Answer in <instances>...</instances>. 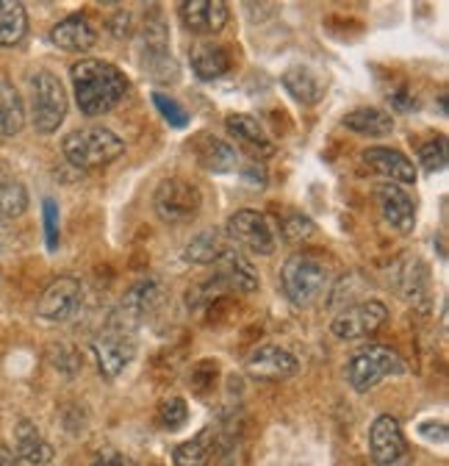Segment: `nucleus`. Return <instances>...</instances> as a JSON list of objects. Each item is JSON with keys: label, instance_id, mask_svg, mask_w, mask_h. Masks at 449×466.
<instances>
[{"label": "nucleus", "instance_id": "nucleus-11", "mask_svg": "<svg viewBox=\"0 0 449 466\" xmlns=\"http://www.w3.org/2000/svg\"><path fill=\"white\" fill-rule=\"evenodd\" d=\"M377 206L383 211V219L400 230L403 237H408V233H414L416 228V203L411 198V192L400 184H380L377 187Z\"/></svg>", "mask_w": 449, "mask_h": 466}, {"label": "nucleus", "instance_id": "nucleus-24", "mask_svg": "<svg viewBox=\"0 0 449 466\" xmlns=\"http://www.w3.org/2000/svg\"><path fill=\"white\" fill-rule=\"evenodd\" d=\"M15 447H17V455L25 458L28 463H50L53 458V447L42 439L39 428L28 420H20L17 428H15Z\"/></svg>", "mask_w": 449, "mask_h": 466}, {"label": "nucleus", "instance_id": "nucleus-31", "mask_svg": "<svg viewBox=\"0 0 449 466\" xmlns=\"http://www.w3.org/2000/svg\"><path fill=\"white\" fill-rule=\"evenodd\" d=\"M158 414H161V425L166 431H178L186 425L189 420V408L181 397H170V400H164L161 408H158Z\"/></svg>", "mask_w": 449, "mask_h": 466}, {"label": "nucleus", "instance_id": "nucleus-23", "mask_svg": "<svg viewBox=\"0 0 449 466\" xmlns=\"http://www.w3.org/2000/svg\"><path fill=\"white\" fill-rule=\"evenodd\" d=\"M25 126V106L20 92L0 78V137H17Z\"/></svg>", "mask_w": 449, "mask_h": 466}, {"label": "nucleus", "instance_id": "nucleus-30", "mask_svg": "<svg viewBox=\"0 0 449 466\" xmlns=\"http://www.w3.org/2000/svg\"><path fill=\"white\" fill-rule=\"evenodd\" d=\"M153 103H155V108L161 111V116H164V120L170 123L173 128H184V126H189V111H186L178 100H173L170 95L153 92Z\"/></svg>", "mask_w": 449, "mask_h": 466}, {"label": "nucleus", "instance_id": "nucleus-17", "mask_svg": "<svg viewBox=\"0 0 449 466\" xmlns=\"http://www.w3.org/2000/svg\"><path fill=\"white\" fill-rule=\"evenodd\" d=\"M195 156L205 172H216V175L234 172L239 167V150L214 134H200L195 139Z\"/></svg>", "mask_w": 449, "mask_h": 466}, {"label": "nucleus", "instance_id": "nucleus-7", "mask_svg": "<svg viewBox=\"0 0 449 466\" xmlns=\"http://www.w3.org/2000/svg\"><path fill=\"white\" fill-rule=\"evenodd\" d=\"M203 198L197 192V187H192L184 178H166L155 187L153 195V208L164 222H189L200 214Z\"/></svg>", "mask_w": 449, "mask_h": 466}, {"label": "nucleus", "instance_id": "nucleus-35", "mask_svg": "<svg viewBox=\"0 0 449 466\" xmlns=\"http://www.w3.org/2000/svg\"><path fill=\"white\" fill-rule=\"evenodd\" d=\"M391 103H394L397 111H411V108H416V97H411L408 92H394V95H391Z\"/></svg>", "mask_w": 449, "mask_h": 466}, {"label": "nucleus", "instance_id": "nucleus-33", "mask_svg": "<svg viewBox=\"0 0 449 466\" xmlns=\"http://www.w3.org/2000/svg\"><path fill=\"white\" fill-rule=\"evenodd\" d=\"M45 237H47V248L55 250L59 248V206H55V200H45Z\"/></svg>", "mask_w": 449, "mask_h": 466}, {"label": "nucleus", "instance_id": "nucleus-25", "mask_svg": "<svg viewBox=\"0 0 449 466\" xmlns=\"http://www.w3.org/2000/svg\"><path fill=\"white\" fill-rule=\"evenodd\" d=\"M28 34V15L17 0H0V47H15Z\"/></svg>", "mask_w": 449, "mask_h": 466}, {"label": "nucleus", "instance_id": "nucleus-1", "mask_svg": "<svg viewBox=\"0 0 449 466\" xmlns=\"http://www.w3.org/2000/svg\"><path fill=\"white\" fill-rule=\"evenodd\" d=\"M70 76L75 86V103L86 116H100L111 111L128 92L125 73L103 62V58H81L78 65H73Z\"/></svg>", "mask_w": 449, "mask_h": 466}, {"label": "nucleus", "instance_id": "nucleus-14", "mask_svg": "<svg viewBox=\"0 0 449 466\" xmlns=\"http://www.w3.org/2000/svg\"><path fill=\"white\" fill-rule=\"evenodd\" d=\"M300 361L289 353V350L277 347V344H264L247 361V372L258 380H286L297 375Z\"/></svg>", "mask_w": 449, "mask_h": 466}, {"label": "nucleus", "instance_id": "nucleus-18", "mask_svg": "<svg viewBox=\"0 0 449 466\" xmlns=\"http://www.w3.org/2000/svg\"><path fill=\"white\" fill-rule=\"evenodd\" d=\"M50 42L62 50H73V53H84L89 47H95L97 42V28L89 23V17L84 15H70L62 23H55L50 31Z\"/></svg>", "mask_w": 449, "mask_h": 466}, {"label": "nucleus", "instance_id": "nucleus-2", "mask_svg": "<svg viewBox=\"0 0 449 466\" xmlns=\"http://www.w3.org/2000/svg\"><path fill=\"white\" fill-rule=\"evenodd\" d=\"M330 283V267L316 258V256H292L284 269H280V286H284V295L289 298L292 306L308 309L314 306Z\"/></svg>", "mask_w": 449, "mask_h": 466}, {"label": "nucleus", "instance_id": "nucleus-19", "mask_svg": "<svg viewBox=\"0 0 449 466\" xmlns=\"http://www.w3.org/2000/svg\"><path fill=\"white\" fill-rule=\"evenodd\" d=\"M192 70L200 81H216L231 70V50L219 42H197L189 50Z\"/></svg>", "mask_w": 449, "mask_h": 466}, {"label": "nucleus", "instance_id": "nucleus-20", "mask_svg": "<svg viewBox=\"0 0 449 466\" xmlns=\"http://www.w3.org/2000/svg\"><path fill=\"white\" fill-rule=\"evenodd\" d=\"M216 264H219V275L214 280L219 286L234 289V291H255L258 289V272H255V267L247 258H242L236 250H224Z\"/></svg>", "mask_w": 449, "mask_h": 466}, {"label": "nucleus", "instance_id": "nucleus-8", "mask_svg": "<svg viewBox=\"0 0 449 466\" xmlns=\"http://www.w3.org/2000/svg\"><path fill=\"white\" fill-rule=\"evenodd\" d=\"M388 319V309L385 303L380 300H364V303H355L350 309H344L342 314H335L333 322H330V330L335 339L342 341H355V339H364V336H372L377 333Z\"/></svg>", "mask_w": 449, "mask_h": 466}, {"label": "nucleus", "instance_id": "nucleus-16", "mask_svg": "<svg viewBox=\"0 0 449 466\" xmlns=\"http://www.w3.org/2000/svg\"><path fill=\"white\" fill-rule=\"evenodd\" d=\"M364 164H369L377 175L388 178V184H416V167L414 161L394 147H369L364 150Z\"/></svg>", "mask_w": 449, "mask_h": 466}, {"label": "nucleus", "instance_id": "nucleus-34", "mask_svg": "<svg viewBox=\"0 0 449 466\" xmlns=\"http://www.w3.org/2000/svg\"><path fill=\"white\" fill-rule=\"evenodd\" d=\"M92 466H136L134 458H128L125 452H117V450H105L95 458Z\"/></svg>", "mask_w": 449, "mask_h": 466}, {"label": "nucleus", "instance_id": "nucleus-15", "mask_svg": "<svg viewBox=\"0 0 449 466\" xmlns=\"http://www.w3.org/2000/svg\"><path fill=\"white\" fill-rule=\"evenodd\" d=\"M181 20L197 36H214L228 23V6L222 0H186L181 4Z\"/></svg>", "mask_w": 449, "mask_h": 466}, {"label": "nucleus", "instance_id": "nucleus-21", "mask_svg": "<svg viewBox=\"0 0 449 466\" xmlns=\"http://www.w3.org/2000/svg\"><path fill=\"white\" fill-rule=\"evenodd\" d=\"M228 131L236 137L239 145H244L253 156H272L274 153V142L269 139V134L264 131V126L255 120L250 114H228V120H224Z\"/></svg>", "mask_w": 449, "mask_h": 466}, {"label": "nucleus", "instance_id": "nucleus-26", "mask_svg": "<svg viewBox=\"0 0 449 466\" xmlns=\"http://www.w3.org/2000/svg\"><path fill=\"white\" fill-rule=\"evenodd\" d=\"M284 86H286V92H289L297 103H303V106L319 103V97H322V92H324L319 76L311 73L308 67H292V70H286Z\"/></svg>", "mask_w": 449, "mask_h": 466}, {"label": "nucleus", "instance_id": "nucleus-13", "mask_svg": "<svg viewBox=\"0 0 449 466\" xmlns=\"http://www.w3.org/2000/svg\"><path fill=\"white\" fill-rule=\"evenodd\" d=\"M158 306H161V286H158L155 280L147 278V280H139L136 286H131V289L125 291V298H123V303H120L115 319L136 330V325H139L142 319L153 317Z\"/></svg>", "mask_w": 449, "mask_h": 466}, {"label": "nucleus", "instance_id": "nucleus-10", "mask_svg": "<svg viewBox=\"0 0 449 466\" xmlns=\"http://www.w3.org/2000/svg\"><path fill=\"white\" fill-rule=\"evenodd\" d=\"M224 230H228V237L247 248L250 253H258V256H269L274 250V230L269 225V219L255 211V208H239L228 225H224Z\"/></svg>", "mask_w": 449, "mask_h": 466}, {"label": "nucleus", "instance_id": "nucleus-12", "mask_svg": "<svg viewBox=\"0 0 449 466\" xmlns=\"http://www.w3.org/2000/svg\"><path fill=\"white\" fill-rule=\"evenodd\" d=\"M369 450L377 466H394L405 455V436L394 417H377L369 431Z\"/></svg>", "mask_w": 449, "mask_h": 466}, {"label": "nucleus", "instance_id": "nucleus-32", "mask_svg": "<svg viewBox=\"0 0 449 466\" xmlns=\"http://www.w3.org/2000/svg\"><path fill=\"white\" fill-rule=\"evenodd\" d=\"M419 161L424 169L430 172H444L446 169V139L438 137V139H430L422 150H419Z\"/></svg>", "mask_w": 449, "mask_h": 466}, {"label": "nucleus", "instance_id": "nucleus-3", "mask_svg": "<svg viewBox=\"0 0 449 466\" xmlns=\"http://www.w3.org/2000/svg\"><path fill=\"white\" fill-rule=\"evenodd\" d=\"M62 153L78 169H97L117 161L125 153V142L108 128H81L65 137Z\"/></svg>", "mask_w": 449, "mask_h": 466}, {"label": "nucleus", "instance_id": "nucleus-27", "mask_svg": "<svg viewBox=\"0 0 449 466\" xmlns=\"http://www.w3.org/2000/svg\"><path fill=\"white\" fill-rule=\"evenodd\" d=\"M224 250H228V245L219 237V230H203L189 242V248L184 250V258L189 264H216Z\"/></svg>", "mask_w": 449, "mask_h": 466}, {"label": "nucleus", "instance_id": "nucleus-9", "mask_svg": "<svg viewBox=\"0 0 449 466\" xmlns=\"http://www.w3.org/2000/svg\"><path fill=\"white\" fill-rule=\"evenodd\" d=\"M84 303V286L78 278H55L39 298V306H36V314L45 319V322H67L78 314Z\"/></svg>", "mask_w": 449, "mask_h": 466}, {"label": "nucleus", "instance_id": "nucleus-22", "mask_svg": "<svg viewBox=\"0 0 449 466\" xmlns=\"http://www.w3.org/2000/svg\"><path fill=\"white\" fill-rule=\"evenodd\" d=\"M344 128L361 134V137H388L394 131V120L391 114L377 108V106H366V108H355L344 116Z\"/></svg>", "mask_w": 449, "mask_h": 466}, {"label": "nucleus", "instance_id": "nucleus-4", "mask_svg": "<svg viewBox=\"0 0 449 466\" xmlns=\"http://www.w3.org/2000/svg\"><path fill=\"white\" fill-rule=\"evenodd\" d=\"M67 116V92L62 81L47 70L31 78V123L39 134H55Z\"/></svg>", "mask_w": 449, "mask_h": 466}, {"label": "nucleus", "instance_id": "nucleus-5", "mask_svg": "<svg viewBox=\"0 0 449 466\" xmlns=\"http://www.w3.org/2000/svg\"><path fill=\"white\" fill-rule=\"evenodd\" d=\"M405 372V361L400 359L397 350L383 347V344H369L353 356L347 364V380L355 391H369L385 378H394Z\"/></svg>", "mask_w": 449, "mask_h": 466}, {"label": "nucleus", "instance_id": "nucleus-28", "mask_svg": "<svg viewBox=\"0 0 449 466\" xmlns=\"http://www.w3.org/2000/svg\"><path fill=\"white\" fill-rule=\"evenodd\" d=\"M28 208V192L17 181H4L0 184V222L17 219Z\"/></svg>", "mask_w": 449, "mask_h": 466}, {"label": "nucleus", "instance_id": "nucleus-6", "mask_svg": "<svg viewBox=\"0 0 449 466\" xmlns=\"http://www.w3.org/2000/svg\"><path fill=\"white\" fill-rule=\"evenodd\" d=\"M97 370L103 378H120L136 356V330L111 319L103 333L92 341Z\"/></svg>", "mask_w": 449, "mask_h": 466}, {"label": "nucleus", "instance_id": "nucleus-29", "mask_svg": "<svg viewBox=\"0 0 449 466\" xmlns=\"http://www.w3.org/2000/svg\"><path fill=\"white\" fill-rule=\"evenodd\" d=\"M173 461H175V466H208V461H211V439H208V433H200L197 439L178 444L175 452H173Z\"/></svg>", "mask_w": 449, "mask_h": 466}]
</instances>
